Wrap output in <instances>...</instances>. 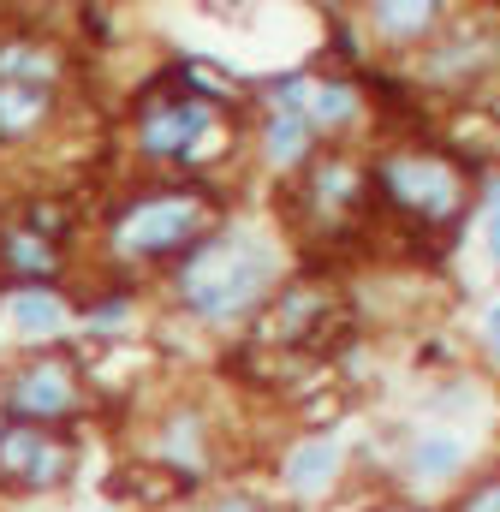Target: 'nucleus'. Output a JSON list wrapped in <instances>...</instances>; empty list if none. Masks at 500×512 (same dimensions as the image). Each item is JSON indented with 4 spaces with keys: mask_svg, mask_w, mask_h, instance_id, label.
<instances>
[{
    "mask_svg": "<svg viewBox=\"0 0 500 512\" xmlns=\"http://www.w3.org/2000/svg\"><path fill=\"white\" fill-rule=\"evenodd\" d=\"M78 483V435L30 429L0 417V495L12 501H54Z\"/></svg>",
    "mask_w": 500,
    "mask_h": 512,
    "instance_id": "8",
    "label": "nucleus"
},
{
    "mask_svg": "<svg viewBox=\"0 0 500 512\" xmlns=\"http://www.w3.org/2000/svg\"><path fill=\"white\" fill-rule=\"evenodd\" d=\"M72 114L66 84H6L0 78V155H24L42 137H54Z\"/></svg>",
    "mask_w": 500,
    "mask_h": 512,
    "instance_id": "14",
    "label": "nucleus"
},
{
    "mask_svg": "<svg viewBox=\"0 0 500 512\" xmlns=\"http://www.w3.org/2000/svg\"><path fill=\"white\" fill-rule=\"evenodd\" d=\"M477 346L500 364V298H489V304H483V316H477Z\"/></svg>",
    "mask_w": 500,
    "mask_h": 512,
    "instance_id": "22",
    "label": "nucleus"
},
{
    "mask_svg": "<svg viewBox=\"0 0 500 512\" xmlns=\"http://www.w3.org/2000/svg\"><path fill=\"white\" fill-rule=\"evenodd\" d=\"M215 447H221V435H215V417H209L203 399H167V405L143 423V435H137V453H143L161 477H173L179 489H203V483H209Z\"/></svg>",
    "mask_w": 500,
    "mask_h": 512,
    "instance_id": "9",
    "label": "nucleus"
},
{
    "mask_svg": "<svg viewBox=\"0 0 500 512\" xmlns=\"http://www.w3.org/2000/svg\"><path fill=\"white\" fill-rule=\"evenodd\" d=\"M364 114H370V102H364V90L352 84V78H316L310 72V90H304V120L316 137H328V143H340L346 131L364 126Z\"/></svg>",
    "mask_w": 500,
    "mask_h": 512,
    "instance_id": "18",
    "label": "nucleus"
},
{
    "mask_svg": "<svg viewBox=\"0 0 500 512\" xmlns=\"http://www.w3.org/2000/svg\"><path fill=\"white\" fill-rule=\"evenodd\" d=\"M453 18V6H441V0H375V6H364L358 12V24L370 30V42H381V48H423L441 24Z\"/></svg>",
    "mask_w": 500,
    "mask_h": 512,
    "instance_id": "16",
    "label": "nucleus"
},
{
    "mask_svg": "<svg viewBox=\"0 0 500 512\" xmlns=\"http://www.w3.org/2000/svg\"><path fill=\"white\" fill-rule=\"evenodd\" d=\"M477 209H483V256H489V268L500 274V179L483 191Z\"/></svg>",
    "mask_w": 500,
    "mask_h": 512,
    "instance_id": "20",
    "label": "nucleus"
},
{
    "mask_svg": "<svg viewBox=\"0 0 500 512\" xmlns=\"http://www.w3.org/2000/svg\"><path fill=\"white\" fill-rule=\"evenodd\" d=\"M0 322L12 328L18 352H42V346H66L78 304L66 298V286H6L0 292Z\"/></svg>",
    "mask_w": 500,
    "mask_h": 512,
    "instance_id": "15",
    "label": "nucleus"
},
{
    "mask_svg": "<svg viewBox=\"0 0 500 512\" xmlns=\"http://www.w3.org/2000/svg\"><path fill=\"white\" fill-rule=\"evenodd\" d=\"M334 322H340V292H334V286H322V280H286V286L268 298V310L250 322V346H256V352L310 358V352L328 346Z\"/></svg>",
    "mask_w": 500,
    "mask_h": 512,
    "instance_id": "11",
    "label": "nucleus"
},
{
    "mask_svg": "<svg viewBox=\"0 0 500 512\" xmlns=\"http://www.w3.org/2000/svg\"><path fill=\"white\" fill-rule=\"evenodd\" d=\"M131 149L161 179H203L239 149L233 102L197 90L179 66L155 72L131 102Z\"/></svg>",
    "mask_w": 500,
    "mask_h": 512,
    "instance_id": "3",
    "label": "nucleus"
},
{
    "mask_svg": "<svg viewBox=\"0 0 500 512\" xmlns=\"http://www.w3.org/2000/svg\"><path fill=\"white\" fill-rule=\"evenodd\" d=\"M500 72V18L489 12H453L417 54V84L441 96L483 90Z\"/></svg>",
    "mask_w": 500,
    "mask_h": 512,
    "instance_id": "6",
    "label": "nucleus"
},
{
    "mask_svg": "<svg viewBox=\"0 0 500 512\" xmlns=\"http://www.w3.org/2000/svg\"><path fill=\"white\" fill-rule=\"evenodd\" d=\"M96 405V382L84 370L78 346H42V352H12L0 364V417L30 423V429H72Z\"/></svg>",
    "mask_w": 500,
    "mask_h": 512,
    "instance_id": "5",
    "label": "nucleus"
},
{
    "mask_svg": "<svg viewBox=\"0 0 500 512\" xmlns=\"http://www.w3.org/2000/svg\"><path fill=\"white\" fill-rule=\"evenodd\" d=\"M72 262V215L66 203H18L0 227V292L6 286H60Z\"/></svg>",
    "mask_w": 500,
    "mask_h": 512,
    "instance_id": "10",
    "label": "nucleus"
},
{
    "mask_svg": "<svg viewBox=\"0 0 500 512\" xmlns=\"http://www.w3.org/2000/svg\"><path fill=\"white\" fill-rule=\"evenodd\" d=\"M370 203V161H358L346 143L316 149L304 173H292V221L310 233H346Z\"/></svg>",
    "mask_w": 500,
    "mask_h": 512,
    "instance_id": "7",
    "label": "nucleus"
},
{
    "mask_svg": "<svg viewBox=\"0 0 500 512\" xmlns=\"http://www.w3.org/2000/svg\"><path fill=\"white\" fill-rule=\"evenodd\" d=\"M346 471H352V447H346V435H334V429H304V435H292L286 453H280V465H274L280 495L298 501V507L334 501L340 483H346Z\"/></svg>",
    "mask_w": 500,
    "mask_h": 512,
    "instance_id": "12",
    "label": "nucleus"
},
{
    "mask_svg": "<svg viewBox=\"0 0 500 512\" xmlns=\"http://www.w3.org/2000/svg\"><path fill=\"white\" fill-rule=\"evenodd\" d=\"M465 471H471V435L459 423H417L393 447V477L405 489H417V495L453 489Z\"/></svg>",
    "mask_w": 500,
    "mask_h": 512,
    "instance_id": "13",
    "label": "nucleus"
},
{
    "mask_svg": "<svg viewBox=\"0 0 500 512\" xmlns=\"http://www.w3.org/2000/svg\"><path fill=\"white\" fill-rule=\"evenodd\" d=\"M370 203L429 233V227H453L471 209V179L453 155L405 143V149H381L370 161Z\"/></svg>",
    "mask_w": 500,
    "mask_h": 512,
    "instance_id": "4",
    "label": "nucleus"
},
{
    "mask_svg": "<svg viewBox=\"0 0 500 512\" xmlns=\"http://www.w3.org/2000/svg\"><path fill=\"white\" fill-rule=\"evenodd\" d=\"M447 512H500V471L477 477V483H465V489L447 501Z\"/></svg>",
    "mask_w": 500,
    "mask_h": 512,
    "instance_id": "19",
    "label": "nucleus"
},
{
    "mask_svg": "<svg viewBox=\"0 0 500 512\" xmlns=\"http://www.w3.org/2000/svg\"><path fill=\"white\" fill-rule=\"evenodd\" d=\"M286 274H292L286 233H274L256 215H227L197 251H185L167 268V310L203 334L250 328L286 286Z\"/></svg>",
    "mask_w": 500,
    "mask_h": 512,
    "instance_id": "1",
    "label": "nucleus"
},
{
    "mask_svg": "<svg viewBox=\"0 0 500 512\" xmlns=\"http://www.w3.org/2000/svg\"><path fill=\"white\" fill-rule=\"evenodd\" d=\"M203 512H274V507H268V501H262L256 489H239V483H233V489L209 495V507H203Z\"/></svg>",
    "mask_w": 500,
    "mask_h": 512,
    "instance_id": "21",
    "label": "nucleus"
},
{
    "mask_svg": "<svg viewBox=\"0 0 500 512\" xmlns=\"http://www.w3.org/2000/svg\"><path fill=\"white\" fill-rule=\"evenodd\" d=\"M316 149H322V137L310 131L304 114H268V108H262V120H256V161H262L268 173L292 179V173H304V167L316 161Z\"/></svg>",
    "mask_w": 500,
    "mask_h": 512,
    "instance_id": "17",
    "label": "nucleus"
},
{
    "mask_svg": "<svg viewBox=\"0 0 500 512\" xmlns=\"http://www.w3.org/2000/svg\"><path fill=\"white\" fill-rule=\"evenodd\" d=\"M227 215L233 209L209 179H149V185H131L108 203L96 245H102L108 268H173Z\"/></svg>",
    "mask_w": 500,
    "mask_h": 512,
    "instance_id": "2",
    "label": "nucleus"
}]
</instances>
